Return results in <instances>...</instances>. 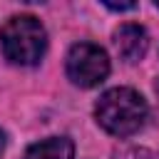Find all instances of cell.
<instances>
[{"mask_svg": "<svg viewBox=\"0 0 159 159\" xmlns=\"http://www.w3.org/2000/svg\"><path fill=\"white\" fill-rule=\"evenodd\" d=\"M0 47L12 65H37L47 50V32L35 15H15L0 27Z\"/></svg>", "mask_w": 159, "mask_h": 159, "instance_id": "2", "label": "cell"}, {"mask_svg": "<svg viewBox=\"0 0 159 159\" xmlns=\"http://www.w3.org/2000/svg\"><path fill=\"white\" fill-rule=\"evenodd\" d=\"M157 92H159V80H157Z\"/></svg>", "mask_w": 159, "mask_h": 159, "instance_id": "9", "label": "cell"}, {"mask_svg": "<svg viewBox=\"0 0 159 159\" xmlns=\"http://www.w3.org/2000/svg\"><path fill=\"white\" fill-rule=\"evenodd\" d=\"M114 45H117V52L124 62H139L144 55H147V47H149V37H147V30L137 22H124L117 27L114 32Z\"/></svg>", "mask_w": 159, "mask_h": 159, "instance_id": "4", "label": "cell"}, {"mask_svg": "<svg viewBox=\"0 0 159 159\" xmlns=\"http://www.w3.org/2000/svg\"><path fill=\"white\" fill-rule=\"evenodd\" d=\"M94 117L104 132L114 137H132L147 119V102L132 87H114L97 99Z\"/></svg>", "mask_w": 159, "mask_h": 159, "instance_id": "1", "label": "cell"}, {"mask_svg": "<svg viewBox=\"0 0 159 159\" xmlns=\"http://www.w3.org/2000/svg\"><path fill=\"white\" fill-rule=\"evenodd\" d=\"M117 159H157L149 149H142V147H132V149H124L122 154H117Z\"/></svg>", "mask_w": 159, "mask_h": 159, "instance_id": "6", "label": "cell"}, {"mask_svg": "<svg viewBox=\"0 0 159 159\" xmlns=\"http://www.w3.org/2000/svg\"><path fill=\"white\" fill-rule=\"evenodd\" d=\"M2 149H5V132L0 129V152H2Z\"/></svg>", "mask_w": 159, "mask_h": 159, "instance_id": "8", "label": "cell"}, {"mask_svg": "<svg viewBox=\"0 0 159 159\" xmlns=\"http://www.w3.org/2000/svg\"><path fill=\"white\" fill-rule=\"evenodd\" d=\"M104 5H107L109 10H117V12H124V10H134V7H137L134 2H119V5H117V2H104Z\"/></svg>", "mask_w": 159, "mask_h": 159, "instance_id": "7", "label": "cell"}, {"mask_svg": "<svg viewBox=\"0 0 159 159\" xmlns=\"http://www.w3.org/2000/svg\"><path fill=\"white\" fill-rule=\"evenodd\" d=\"M75 144L67 137H47L37 144H32L22 159H72Z\"/></svg>", "mask_w": 159, "mask_h": 159, "instance_id": "5", "label": "cell"}, {"mask_svg": "<svg viewBox=\"0 0 159 159\" xmlns=\"http://www.w3.org/2000/svg\"><path fill=\"white\" fill-rule=\"evenodd\" d=\"M109 75V57L94 42H77L67 52V77L77 87H97Z\"/></svg>", "mask_w": 159, "mask_h": 159, "instance_id": "3", "label": "cell"}, {"mask_svg": "<svg viewBox=\"0 0 159 159\" xmlns=\"http://www.w3.org/2000/svg\"><path fill=\"white\" fill-rule=\"evenodd\" d=\"M157 7H159V2H157Z\"/></svg>", "mask_w": 159, "mask_h": 159, "instance_id": "10", "label": "cell"}]
</instances>
